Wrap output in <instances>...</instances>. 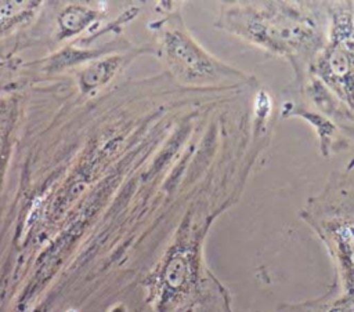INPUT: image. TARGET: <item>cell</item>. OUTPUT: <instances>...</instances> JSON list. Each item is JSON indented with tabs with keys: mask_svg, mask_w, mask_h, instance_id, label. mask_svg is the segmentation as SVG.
<instances>
[{
	"mask_svg": "<svg viewBox=\"0 0 354 312\" xmlns=\"http://www.w3.org/2000/svg\"><path fill=\"white\" fill-rule=\"evenodd\" d=\"M138 54H148L145 51H138L133 54H124V55H112L108 58H104L101 61L94 62L91 66H88L86 70L80 75V84L83 90L95 88L101 84H105L108 80H111L119 70L123 69V66L136 55Z\"/></svg>",
	"mask_w": 354,
	"mask_h": 312,
	"instance_id": "6",
	"label": "cell"
},
{
	"mask_svg": "<svg viewBox=\"0 0 354 312\" xmlns=\"http://www.w3.org/2000/svg\"><path fill=\"white\" fill-rule=\"evenodd\" d=\"M156 10L159 17L149 23L155 36L152 50L174 83L195 88L223 87L254 76L217 58L194 37L183 17L181 1H159Z\"/></svg>",
	"mask_w": 354,
	"mask_h": 312,
	"instance_id": "4",
	"label": "cell"
},
{
	"mask_svg": "<svg viewBox=\"0 0 354 312\" xmlns=\"http://www.w3.org/2000/svg\"><path fill=\"white\" fill-rule=\"evenodd\" d=\"M299 217L324 244L333 282L315 298L282 304L271 312H354V153L304 202Z\"/></svg>",
	"mask_w": 354,
	"mask_h": 312,
	"instance_id": "3",
	"label": "cell"
},
{
	"mask_svg": "<svg viewBox=\"0 0 354 312\" xmlns=\"http://www.w3.org/2000/svg\"><path fill=\"white\" fill-rule=\"evenodd\" d=\"M241 196L218 193L199 199L140 279L141 312H234L228 287L206 262V240L214 222Z\"/></svg>",
	"mask_w": 354,
	"mask_h": 312,
	"instance_id": "1",
	"label": "cell"
},
{
	"mask_svg": "<svg viewBox=\"0 0 354 312\" xmlns=\"http://www.w3.org/2000/svg\"><path fill=\"white\" fill-rule=\"evenodd\" d=\"M95 15L83 7H69L59 17L61 36H71L86 28Z\"/></svg>",
	"mask_w": 354,
	"mask_h": 312,
	"instance_id": "7",
	"label": "cell"
},
{
	"mask_svg": "<svg viewBox=\"0 0 354 312\" xmlns=\"http://www.w3.org/2000/svg\"><path fill=\"white\" fill-rule=\"evenodd\" d=\"M326 26V1L311 0L221 1L214 19L216 29L288 62L293 81L308 75Z\"/></svg>",
	"mask_w": 354,
	"mask_h": 312,
	"instance_id": "2",
	"label": "cell"
},
{
	"mask_svg": "<svg viewBox=\"0 0 354 312\" xmlns=\"http://www.w3.org/2000/svg\"><path fill=\"white\" fill-rule=\"evenodd\" d=\"M326 12L325 41L308 75L354 112V0L326 1Z\"/></svg>",
	"mask_w": 354,
	"mask_h": 312,
	"instance_id": "5",
	"label": "cell"
}]
</instances>
